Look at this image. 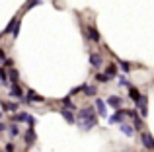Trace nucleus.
<instances>
[{
	"label": "nucleus",
	"mask_w": 154,
	"mask_h": 152,
	"mask_svg": "<svg viewBox=\"0 0 154 152\" xmlns=\"http://www.w3.org/2000/svg\"><path fill=\"white\" fill-rule=\"evenodd\" d=\"M98 111H94V107H82L76 113V123L82 131H90L98 125V117H96Z\"/></svg>",
	"instance_id": "f257e3e1"
},
{
	"label": "nucleus",
	"mask_w": 154,
	"mask_h": 152,
	"mask_svg": "<svg viewBox=\"0 0 154 152\" xmlns=\"http://www.w3.org/2000/svg\"><path fill=\"white\" fill-rule=\"evenodd\" d=\"M140 142H143V146H144V148L154 150V137H152L150 133L143 131V133H140Z\"/></svg>",
	"instance_id": "f03ea898"
},
{
	"label": "nucleus",
	"mask_w": 154,
	"mask_h": 152,
	"mask_svg": "<svg viewBox=\"0 0 154 152\" xmlns=\"http://www.w3.org/2000/svg\"><path fill=\"white\" fill-rule=\"evenodd\" d=\"M94 105H96V111H98L100 117H107V103H105L103 99L96 98V99H94Z\"/></svg>",
	"instance_id": "7ed1b4c3"
},
{
	"label": "nucleus",
	"mask_w": 154,
	"mask_h": 152,
	"mask_svg": "<svg viewBox=\"0 0 154 152\" xmlns=\"http://www.w3.org/2000/svg\"><path fill=\"white\" fill-rule=\"evenodd\" d=\"M125 115H127V109H119L117 113H113L111 117H109V125H115V123H125Z\"/></svg>",
	"instance_id": "20e7f679"
},
{
	"label": "nucleus",
	"mask_w": 154,
	"mask_h": 152,
	"mask_svg": "<svg viewBox=\"0 0 154 152\" xmlns=\"http://www.w3.org/2000/svg\"><path fill=\"white\" fill-rule=\"evenodd\" d=\"M105 103H107L109 107H113V109H117V111H119V109H121V105H123V99H121L119 96H109Z\"/></svg>",
	"instance_id": "39448f33"
},
{
	"label": "nucleus",
	"mask_w": 154,
	"mask_h": 152,
	"mask_svg": "<svg viewBox=\"0 0 154 152\" xmlns=\"http://www.w3.org/2000/svg\"><path fill=\"white\" fill-rule=\"evenodd\" d=\"M137 107L140 109V117H146V115H148V98H146V96L140 98V102L137 103Z\"/></svg>",
	"instance_id": "423d86ee"
},
{
	"label": "nucleus",
	"mask_w": 154,
	"mask_h": 152,
	"mask_svg": "<svg viewBox=\"0 0 154 152\" xmlns=\"http://www.w3.org/2000/svg\"><path fill=\"white\" fill-rule=\"evenodd\" d=\"M60 115L64 117L66 123H76V115L72 113V109H66V107H64V109H60Z\"/></svg>",
	"instance_id": "0eeeda50"
},
{
	"label": "nucleus",
	"mask_w": 154,
	"mask_h": 152,
	"mask_svg": "<svg viewBox=\"0 0 154 152\" xmlns=\"http://www.w3.org/2000/svg\"><path fill=\"white\" fill-rule=\"evenodd\" d=\"M119 131L123 135H127V137H133V135H135V127H133V125H127V123H121V125H119Z\"/></svg>",
	"instance_id": "6e6552de"
},
{
	"label": "nucleus",
	"mask_w": 154,
	"mask_h": 152,
	"mask_svg": "<svg viewBox=\"0 0 154 152\" xmlns=\"http://www.w3.org/2000/svg\"><path fill=\"white\" fill-rule=\"evenodd\" d=\"M35 138H37V137H35L33 127H29V129H27V133H26V144H27V146H31V144L35 142Z\"/></svg>",
	"instance_id": "1a4fd4ad"
},
{
	"label": "nucleus",
	"mask_w": 154,
	"mask_h": 152,
	"mask_svg": "<svg viewBox=\"0 0 154 152\" xmlns=\"http://www.w3.org/2000/svg\"><path fill=\"white\" fill-rule=\"evenodd\" d=\"M10 96H12V98H23V92H22V88L18 86V82H14V84H12Z\"/></svg>",
	"instance_id": "9d476101"
},
{
	"label": "nucleus",
	"mask_w": 154,
	"mask_h": 152,
	"mask_svg": "<svg viewBox=\"0 0 154 152\" xmlns=\"http://www.w3.org/2000/svg\"><path fill=\"white\" fill-rule=\"evenodd\" d=\"M26 99H27V102H35V103H41V102H43V98L37 94V92H33V90L27 92V98H26Z\"/></svg>",
	"instance_id": "9b49d317"
},
{
	"label": "nucleus",
	"mask_w": 154,
	"mask_h": 152,
	"mask_svg": "<svg viewBox=\"0 0 154 152\" xmlns=\"http://www.w3.org/2000/svg\"><path fill=\"white\" fill-rule=\"evenodd\" d=\"M88 39H92L94 43H98V41H100V33H98V29H96L94 26L88 27Z\"/></svg>",
	"instance_id": "f8f14e48"
},
{
	"label": "nucleus",
	"mask_w": 154,
	"mask_h": 152,
	"mask_svg": "<svg viewBox=\"0 0 154 152\" xmlns=\"http://www.w3.org/2000/svg\"><path fill=\"white\" fill-rule=\"evenodd\" d=\"M129 98H131V99H133L135 103H139L143 96H140V92L137 90V88H129Z\"/></svg>",
	"instance_id": "ddd939ff"
},
{
	"label": "nucleus",
	"mask_w": 154,
	"mask_h": 152,
	"mask_svg": "<svg viewBox=\"0 0 154 152\" xmlns=\"http://www.w3.org/2000/svg\"><path fill=\"white\" fill-rule=\"evenodd\" d=\"M90 65L96 66V68H100V66L103 65V59L100 57V55H90Z\"/></svg>",
	"instance_id": "4468645a"
},
{
	"label": "nucleus",
	"mask_w": 154,
	"mask_h": 152,
	"mask_svg": "<svg viewBox=\"0 0 154 152\" xmlns=\"http://www.w3.org/2000/svg\"><path fill=\"white\" fill-rule=\"evenodd\" d=\"M12 119H14V123H23V121L27 123V119H29V113H26V111H22V113H16V115H14Z\"/></svg>",
	"instance_id": "2eb2a0df"
},
{
	"label": "nucleus",
	"mask_w": 154,
	"mask_h": 152,
	"mask_svg": "<svg viewBox=\"0 0 154 152\" xmlns=\"http://www.w3.org/2000/svg\"><path fill=\"white\" fill-rule=\"evenodd\" d=\"M0 80H2V82H0V84H2V86H8V84L12 82V80L8 78V72H6V68H4V66H2V68H0Z\"/></svg>",
	"instance_id": "dca6fc26"
},
{
	"label": "nucleus",
	"mask_w": 154,
	"mask_h": 152,
	"mask_svg": "<svg viewBox=\"0 0 154 152\" xmlns=\"http://www.w3.org/2000/svg\"><path fill=\"white\" fill-rule=\"evenodd\" d=\"M105 74H107L109 78H113V76L117 74V65H115V62H111L109 66H105Z\"/></svg>",
	"instance_id": "f3484780"
},
{
	"label": "nucleus",
	"mask_w": 154,
	"mask_h": 152,
	"mask_svg": "<svg viewBox=\"0 0 154 152\" xmlns=\"http://www.w3.org/2000/svg\"><path fill=\"white\" fill-rule=\"evenodd\" d=\"M84 94H86L88 98H92V96H96V94H98V88H96L94 84H88V86H86V90H84Z\"/></svg>",
	"instance_id": "a211bd4d"
},
{
	"label": "nucleus",
	"mask_w": 154,
	"mask_h": 152,
	"mask_svg": "<svg viewBox=\"0 0 154 152\" xmlns=\"http://www.w3.org/2000/svg\"><path fill=\"white\" fill-rule=\"evenodd\" d=\"M2 109L6 111V113H8V111H18V103H8V102H4L2 103Z\"/></svg>",
	"instance_id": "6ab92c4d"
},
{
	"label": "nucleus",
	"mask_w": 154,
	"mask_h": 152,
	"mask_svg": "<svg viewBox=\"0 0 154 152\" xmlns=\"http://www.w3.org/2000/svg\"><path fill=\"white\" fill-rule=\"evenodd\" d=\"M39 4H43L41 0H27V4H26V10H31V8L39 6Z\"/></svg>",
	"instance_id": "aec40b11"
},
{
	"label": "nucleus",
	"mask_w": 154,
	"mask_h": 152,
	"mask_svg": "<svg viewBox=\"0 0 154 152\" xmlns=\"http://www.w3.org/2000/svg\"><path fill=\"white\" fill-rule=\"evenodd\" d=\"M63 103H64V107H66V109H74V103H72V99H70V96H68V98H63Z\"/></svg>",
	"instance_id": "412c9836"
},
{
	"label": "nucleus",
	"mask_w": 154,
	"mask_h": 152,
	"mask_svg": "<svg viewBox=\"0 0 154 152\" xmlns=\"http://www.w3.org/2000/svg\"><path fill=\"white\" fill-rule=\"evenodd\" d=\"M10 135H12V137H18V135H20V127H18V123L10 125Z\"/></svg>",
	"instance_id": "4be33fe9"
},
{
	"label": "nucleus",
	"mask_w": 154,
	"mask_h": 152,
	"mask_svg": "<svg viewBox=\"0 0 154 152\" xmlns=\"http://www.w3.org/2000/svg\"><path fill=\"white\" fill-rule=\"evenodd\" d=\"M119 66H121V70H123V72H129V70H131V65H129L127 61H121Z\"/></svg>",
	"instance_id": "5701e85b"
},
{
	"label": "nucleus",
	"mask_w": 154,
	"mask_h": 152,
	"mask_svg": "<svg viewBox=\"0 0 154 152\" xmlns=\"http://www.w3.org/2000/svg\"><path fill=\"white\" fill-rule=\"evenodd\" d=\"M119 86H125V88H133V86H131V82H129V80L125 78V76H121V78H119Z\"/></svg>",
	"instance_id": "b1692460"
},
{
	"label": "nucleus",
	"mask_w": 154,
	"mask_h": 152,
	"mask_svg": "<svg viewBox=\"0 0 154 152\" xmlns=\"http://www.w3.org/2000/svg\"><path fill=\"white\" fill-rule=\"evenodd\" d=\"M96 80H98V82H109V76L107 74H96Z\"/></svg>",
	"instance_id": "393cba45"
},
{
	"label": "nucleus",
	"mask_w": 154,
	"mask_h": 152,
	"mask_svg": "<svg viewBox=\"0 0 154 152\" xmlns=\"http://www.w3.org/2000/svg\"><path fill=\"white\" fill-rule=\"evenodd\" d=\"M135 129H137V131L143 129V121H140V117H137V119H135Z\"/></svg>",
	"instance_id": "a878e982"
},
{
	"label": "nucleus",
	"mask_w": 154,
	"mask_h": 152,
	"mask_svg": "<svg viewBox=\"0 0 154 152\" xmlns=\"http://www.w3.org/2000/svg\"><path fill=\"white\" fill-rule=\"evenodd\" d=\"M27 125H29V127L35 125V117H33V115H29V119H27Z\"/></svg>",
	"instance_id": "bb28decb"
},
{
	"label": "nucleus",
	"mask_w": 154,
	"mask_h": 152,
	"mask_svg": "<svg viewBox=\"0 0 154 152\" xmlns=\"http://www.w3.org/2000/svg\"><path fill=\"white\" fill-rule=\"evenodd\" d=\"M18 33H20V22H18V26L14 27V31H12V35H14V37H18Z\"/></svg>",
	"instance_id": "cd10ccee"
},
{
	"label": "nucleus",
	"mask_w": 154,
	"mask_h": 152,
	"mask_svg": "<svg viewBox=\"0 0 154 152\" xmlns=\"http://www.w3.org/2000/svg\"><path fill=\"white\" fill-rule=\"evenodd\" d=\"M6 152H14V144L12 142H6Z\"/></svg>",
	"instance_id": "c85d7f7f"
},
{
	"label": "nucleus",
	"mask_w": 154,
	"mask_h": 152,
	"mask_svg": "<svg viewBox=\"0 0 154 152\" xmlns=\"http://www.w3.org/2000/svg\"><path fill=\"white\" fill-rule=\"evenodd\" d=\"M6 129H8V127H6V123L2 121V123H0V133H4V131H6Z\"/></svg>",
	"instance_id": "c756f323"
}]
</instances>
